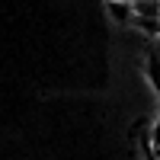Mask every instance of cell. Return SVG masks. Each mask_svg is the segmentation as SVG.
I'll return each mask as SVG.
<instances>
[{"label":"cell","mask_w":160,"mask_h":160,"mask_svg":"<svg viewBox=\"0 0 160 160\" xmlns=\"http://www.w3.org/2000/svg\"><path fill=\"white\" fill-rule=\"evenodd\" d=\"M106 3H135V0H106Z\"/></svg>","instance_id":"6"},{"label":"cell","mask_w":160,"mask_h":160,"mask_svg":"<svg viewBox=\"0 0 160 160\" xmlns=\"http://www.w3.org/2000/svg\"><path fill=\"white\" fill-rule=\"evenodd\" d=\"M135 29L141 32V35H148V38H160V19H148V16H138L135 22Z\"/></svg>","instance_id":"3"},{"label":"cell","mask_w":160,"mask_h":160,"mask_svg":"<svg viewBox=\"0 0 160 160\" xmlns=\"http://www.w3.org/2000/svg\"><path fill=\"white\" fill-rule=\"evenodd\" d=\"M106 10H109L112 22H118V26H131V22L138 19L135 3H106Z\"/></svg>","instance_id":"1"},{"label":"cell","mask_w":160,"mask_h":160,"mask_svg":"<svg viewBox=\"0 0 160 160\" xmlns=\"http://www.w3.org/2000/svg\"><path fill=\"white\" fill-rule=\"evenodd\" d=\"M144 71H148V83L154 87V93L160 96V55H157V51H151L148 68H144Z\"/></svg>","instance_id":"2"},{"label":"cell","mask_w":160,"mask_h":160,"mask_svg":"<svg viewBox=\"0 0 160 160\" xmlns=\"http://www.w3.org/2000/svg\"><path fill=\"white\" fill-rule=\"evenodd\" d=\"M135 13L148 19H160V0H135Z\"/></svg>","instance_id":"4"},{"label":"cell","mask_w":160,"mask_h":160,"mask_svg":"<svg viewBox=\"0 0 160 160\" xmlns=\"http://www.w3.org/2000/svg\"><path fill=\"white\" fill-rule=\"evenodd\" d=\"M151 141H154V148H160V115H157V122H154V131H151Z\"/></svg>","instance_id":"5"}]
</instances>
